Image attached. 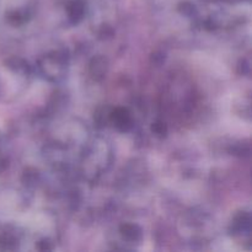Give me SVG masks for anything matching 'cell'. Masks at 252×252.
Segmentation results:
<instances>
[{
    "instance_id": "1",
    "label": "cell",
    "mask_w": 252,
    "mask_h": 252,
    "mask_svg": "<svg viewBox=\"0 0 252 252\" xmlns=\"http://www.w3.org/2000/svg\"><path fill=\"white\" fill-rule=\"evenodd\" d=\"M111 121L122 132H127L133 127V121L127 108L118 107L111 112Z\"/></svg>"
},
{
    "instance_id": "2",
    "label": "cell",
    "mask_w": 252,
    "mask_h": 252,
    "mask_svg": "<svg viewBox=\"0 0 252 252\" xmlns=\"http://www.w3.org/2000/svg\"><path fill=\"white\" fill-rule=\"evenodd\" d=\"M107 71V61L103 57H96L91 61L90 73L95 80H101L105 78Z\"/></svg>"
},
{
    "instance_id": "4",
    "label": "cell",
    "mask_w": 252,
    "mask_h": 252,
    "mask_svg": "<svg viewBox=\"0 0 252 252\" xmlns=\"http://www.w3.org/2000/svg\"><path fill=\"white\" fill-rule=\"evenodd\" d=\"M68 14L69 17L73 22H79L81 19H83V15H84V4L81 0H73L68 4Z\"/></svg>"
},
{
    "instance_id": "3",
    "label": "cell",
    "mask_w": 252,
    "mask_h": 252,
    "mask_svg": "<svg viewBox=\"0 0 252 252\" xmlns=\"http://www.w3.org/2000/svg\"><path fill=\"white\" fill-rule=\"evenodd\" d=\"M120 230L123 238L128 241H138L142 238V230L135 224H123Z\"/></svg>"
},
{
    "instance_id": "5",
    "label": "cell",
    "mask_w": 252,
    "mask_h": 252,
    "mask_svg": "<svg viewBox=\"0 0 252 252\" xmlns=\"http://www.w3.org/2000/svg\"><path fill=\"white\" fill-rule=\"evenodd\" d=\"M153 133L158 135V137H165L167 133V127L165 126V123L162 122H155L154 125L152 126Z\"/></svg>"
}]
</instances>
